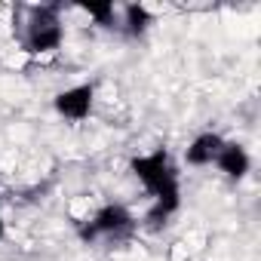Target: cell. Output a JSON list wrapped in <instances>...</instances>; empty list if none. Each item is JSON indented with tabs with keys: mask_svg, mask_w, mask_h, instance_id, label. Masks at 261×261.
<instances>
[{
	"mask_svg": "<svg viewBox=\"0 0 261 261\" xmlns=\"http://www.w3.org/2000/svg\"><path fill=\"white\" fill-rule=\"evenodd\" d=\"M133 175L148 188V194L154 197V209L148 212V221L151 224H160L166 221L178 203H181V191H178V175L169 163V151L166 148H157L154 154H145V157H136L129 163Z\"/></svg>",
	"mask_w": 261,
	"mask_h": 261,
	"instance_id": "cell-1",
	"label": "cell"
},
{
	"mask_svg": "<svg viewBox=\"0 0 261 261\" xmlns=\"http://www.w3.org/2000/svg\"><path fill=\"white\" fill-rule=\"evenodd\" d=\"M65 40V28L59 19L56 7H37L28 19V31H25V49L28 53H53L59 49Z\"/></svg>",
	"mask_w": 261,
	"mask_h": 261,
	"instance_id": "cell-2",
	"label": "cell"
},
{
	"mask_svg": "<svg viewBox=\"0 0 261 261\" xmlns=\"http://www.w3.org/2000/svg\"><path fill=\"white\" fill-rule=\"evenodd\" d=\"M129 227H133V215H129V209L120 206V203H108V206H101V209L92 215L89 224L80 227V237H83V240H95L98 233L120 237V233H126Z\"/></svg>",
	"mask_w": 261,
	"mask_h": 261,
	"instance_id": "cell-3",
	"label": "cell"
},
{
	"mask_svg": "<svg viewBox=\"0 0 261 261\" xmlns=\"http://www.w3.org/2000/svg\"><path fill=\"white\" fill-rule=\"evenodd\" d=\"M92 98H95V86L92 83H80V86H71V89L59 92L53 105L68 120H86L89 111H92Z\"/></svg>",
	"mask_w": 261,
	"mask_h": 261,
	"instance_id": "cell-4",
	"label": "cell"
},
{
	"mask_svg": "<svg viewBox=\"0 0 261 261\" xmlns=\"http://www.w3.org/2000/svg\"><path fill=\"white\" fill-rule=\"evenodd\" d=\"M221 145H224V139H221L218 133H203V136H197V139L188 145L185 160H188L191 166H209V163H215Z\"/></svg>",
	"mask_w": 261,
	"mask_h": 261,
	"instance_id": "cell-5",
	"label": "cell"
},
{
	"mask_svg": "<svg viewBox=\"0 0 261 261\" xmlns=\"http://www.w3.org/2000/svg\"><path fill=\"white\" fill-rule=\"evenodd\" d=\"M215 163H218V169H221L227 178H243V175L249 172V166H252L249 154H246L240 145H233V142H224V145H221Z\"/></svg>",
	"mask_w": 261,
	"mask_h": 261,
	"instance_id": "cell-6",
	"label": "cell"
},
{
	"mask_svg": "<svg viewBox=\"0 0 261 261\" xmlns=\"http://www.w3.org/2000/svg\"><path fill=\"white\" fill-rule=\"evenodd\" d=\"M148 25H151V13H148L145 7H139V4L126 7V34L139 37V34L148 31Z\"/></svg>",
	"mask_w": 261,
	"mask_h": 261,
	"instance_id": "cell-7",
	"label": "cell"
},
{
	"mask_svg": "<svg viewBox=\"0 0 261 261\" xmlns=\"http://www.w3.org/2000/svg\"><path fill=\"white\" fill-rule=\"evenodd\" d=\"M80 10L86 13V16H92L98 25H111L114 22V4H80Z\"/></svg>",
	"mask_w": 261,
	"mask_h": 261,
	"instance_id": "cell-8",
	"label": "cell"
},
{
	"mask_svg": "<svg viewBox=\"0 0 261 261\" xmlns=\"http://www.w3.org/2000/svg\"><path fill=\"white\" fill-rule=\"evenodd\" d=\"M7 237V224H4V215H0V240Z\"/></svg>",
	"mask_w": 261,
	"mask_h": 261,
	"instance_id": "cell-9",
	"label": "cell"
}]
</instances>
